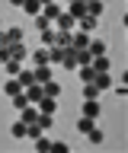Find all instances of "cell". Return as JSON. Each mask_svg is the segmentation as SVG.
<instances>
[{
    "instance_id": "5",
    "label": "cell",
    "mask_w": 128,
    "mask_h": 153,
    "mask_svg": "<svg viewBox=\"0 0 128 153\" xmlns=\"http://www.w3.org/2000/svg\"><path fill=\"white\" fill-rule=\"evenodd\" d=\"M32 76H35V83H48L51 80V64H35Z\"/></svg>"
},
{
    "instance_id": "9",
    "label": "cell",
    "mask_w": 128,
    "mask_h": 153,
    "mask_svg": "<svg viewBox=\"0 0 128 153\" xmlns=\"http://www.w3.org/2000/svg\"><path fill=\"white\" fill-rule=\"evenodd\" d=\"M83 115L87 118H99V99H83Z\"/></svg>"
},
{
    "instance_id": "31",
    "label": "cell",
    "mask_w": 128,
    "mask_h": 153,
    "mask_svg": "<svg viewBox=\"0 0 128 153\" xmlns=\"http://www.w3.org/2000/svg\"><path fill=\"white\" fill-rule=\"evenodd\" d=\"M10 61V51H7V45H0V64H7Z\"/></svg>"
},
{
    "instance_id": "29",
    "label": "cell",
    "mask_w": 128,
    "mask_h": 153,
    "mask_svg": "<svg viewBox=\"0 0 128 153\" xmlns=\"http://www.w3.org/2000/svg\"><path fill=\"white\" fill-rule=\"evenodd\" d=\"M51 150H55V153H67V143H64V140H51Z\"/></svg>"
},
{
    "instance_id": "17",
    "label": "cell",
    "mask_w": 128,
    "mask_h": 153,
    "mask_svg": "<svg viewBox=\"0 0 128 153\" xmlns=\"http://www.w3.org/2000/svg\"><path fill=\"white\" fill-rule=\"evenodd\" d=\"M103 10H106L103 0H87V13H90V16H103Z\"/></svg>"
},
{
    "instance_id": "13",
    "label": "cell",
    "mask_w": 128,
    "mask_h": 153,
    "mask_svg": "<svg viewBox=\"0 0 128 153\" xmlns=\"http://www.w3.org/2000/svg\"><path fill=\"white\" fill-rule=\"evenodd\" d=\"M19 10H26V16H39V13H42V3H39V0H22Z\"/></svg>"
},
{
    "instance_id": "15",
    "label": "cell",
    "mask_w": 128,
    "mask_h": 153,
    "mask_svg": "<svg viewBox=\"0 0 128 153\" xmlns=\"http://www.w3.org/2000/svg\"><path fill=\"white\" fill-rule=\"evenodd\" d=\"M16 80H19V86H22V89H26V86H32V83H35V76H32V70H26V67H22L19 74H16Z\"/></svg>"
},
{
    "instance_id": "27",
    "label": "cell",
    "mask_w": 128,
    "mask_h": 153,
    "mask_svg": "<svg viewBox=\"0 0 128 153\" xmlns=\"http://www.w3.org/2000/svg\"><path fill=\"white\" fill-rule=\"evenodd\" d=\"M35 150H42V153H45V150H51V140L45 137V134H42V137H35Z\"/></svg>"
},
{
    "instance_id": "32",
    "label": "cell",
    "mask_w": 128,
    "mask_h": 153,
    "mask_svg": "<svg viewBox=\"0 0 128 153\" xmlns=\"http://www.w3.org/2000/svg\"><path fill=\"white\" fill-rule=\"evenodd\" d=\"M115 93H118V96H125V93H128V83H125V80H122V83H115Z\"/></svg>"
},
{
    "instance_id": "24",
    "label": "cell",
    "mask_w": 128,
    "mask_h": 153,
    "mask_svg": "<svg viewBox=\"0 0 128 153\" xmlns=\"http://www.w3.org/2000/svg\"><path fill=\"white\" fill-rule=\"evenodd\" d=\"M32 64H48V48H42V51H32Z\"/></svg>"
},
{
    "instance_id": "2",
    "label": "cell",
    "mask_w": 128,
    "mask_h": 153,
    "mask_svg": "<svg viewBox=\"0 0 128 153\" xmlns=\"http://www.w3.org/2000/svg\"><path fill=\"white\" fill-rule=\"evenodd\" d=\"M87 51H90L93 57H96V54H106V51H109L106 38H90V42H87Z\"/></svg>"
},
{
    "instance_id": "22",
    "label": "cell",
    "mask_w": 128,
    "mask_h": 153,
    "mask_svg": "<svg viewBox=\"0 0 128 153\" xmlns=\"http://www.w3.org/2000/svg\"><path fill=\"white\" fill-rule=\"evenodd\" d=\"M99 96H103V93L93 86V80H90V83H83V99H99Z\"/></svg>"
},
{
    "instance_id": "36",
    "label": "cell",
    "mask_w": 128,
    "mask_h": 153,
    "mask_svg": "<svg viewBox=\"0 0 128 153\" xmlns=\"http://www.w3.org/2000/svg\"><path fill=\"white\" fill-rule=\"evenodd\" d=\"M67 3H70V0H67Z\"/></svg>"
},
{
    "instance_id": "20",
    "label": "cell",
    "mask_w": 128,
    "mask_h": 153,
    "mask_svg": "<svg viewBox=\"0 0 128 153\" xmlns=\"http://www.w3.org/2000/svg\"><path fill=\"white\" fill-rule=\"evenodd\" d=\"M19 89H22V86H19V80H16V76H13V80H7V83H3V93H7V96H16V93H19Z\"/></svg>"
},
{
    "instance_id": "28",
    "label": "cell",
    "mask_w": 128,
    "mask_h": 153,
    "mask_svg": "<svg viewBox=\"0 0 128 153\" xmlns=\"http://www.w3.org/2000/svg\"><path fill=\"white\" fill-rule=\"evenodd\" d=\"M87 137H90V143H103V128H93Z\"/></svg>"
},
{
    "instance_id": "16",
    "label": "cell",
    "mask_w": 128,
    "mask_h": 153,
    "mask_svg": "<svg viewBox=\"0 0 128 153\" xmlns=\"http://www.w3.org/2000/svg\"><path fill=\"white\" fill-rule=\"evenodd\" d=\"M42 89H45V96H51V99H58V96H61V83H55V80L42 83Z\"/></svg>"
},
{
    "instance_id": "11",
    "label": "cell",
    "mask_w": 128,
    "mask_h": 153,
    "mask_svg": "<svg viewBox=\"0 0 128 153\" xmlns=\"http://www.w3.org/2000/svg\"><path fill=\"white\" fill-rule=\"evenodd\" d=\"M64 51H67V48L51 45V48H48V64H61V61H64Z\"/></svg>"
},
{
    "instance_id": "7",
    "label": "cell",
    "mask_w": 128,
    "mask_h": 153,
    "mask_svg": "<svg viewBox=\"0 0 128 153\" xmlns=\"http://www.w3.org/2000/svg\"><path fill=\"white\" fill-rule=\"evenodd\" d=\"M35 118H39V108H35V102H29L26 105V108H19V121H35Z\"/></svg>"
},
{
    "instance_id": "33",
    "label": "cell",
    "mask_w": 128,
    "mask_h": 153,
    "mask_svg": "<svg viewBox=\"0 0 128 153\" xmlns=\"http://www.w3.org/2000/svg\"><path fill=\"white\" fill-rule=\"evenodd\" d=\"M10 3H13V7H22V0H10Z\"/></svg>"
},
{
    "instance_id": "26",
    "label": "cell",
    "mask_w": 128,
    "mask_h": 153,
    "mask_svg": "<svg viewBox=\"0 0 128 153\" xmlns=\"http://www.w3.org/2000/svg\"><path fill=\"white\" fill-rule=\"evenodd\" d=\"M7 38H10V42H22V29H19V26L7 29ZM10 42H7V45H10Z\"/></svg>"
},
{
    "instance_id": "14",
    "label": "cell",
    "mask_w": 128,
    "mask_h": 153,
    "mask_svg": "<svg viewBox=\"0 0 128 153\" xmlns=\"http://www.w3.org/2000/svg\"><path fill=\"white\" fill-rule=\"evenodd\" d=\"M93 128H96V118H87V115H83V118L77 121V131H80V134H90Z\"/></svg>"
},
{
    "instance_id": "34",
    "label": "cell",
    "mask_w": 128,
    "mask_h": 153,
    "mask_svg": "<svg viewBox=\"0 0 128 153\" xmlns=\"http://www.w3.org/2000/svg\"><path fill=\"white\" fill-rule=\"evenodd\" d=\"M39 3H51V0H39Z\"/></svg>"
},
{
    "instance_id": "23",
    "label": "cell",
    "mask_w": 128,
    "mask_h": 153,
    "mask_svg": "<svg viewBox=\"0 0 128 153\" xmlns=\"http://www.w3.org/2000/svg\"><path fill=\"white\" fill-rule=\"evenodd\" d=\"M10 99H13V108H26V105H29V99H26V93H22V89H19L16 96H10Z\"/></svg>"
},
{
    "instance_id": "18",
    "label": "cell",
    "mask_w": 128,
    "mask_h": 153,
    "mask_svg": "<svg viewBox=\"0 0 128 153\" xmlns=\"http://www.w3.org/2000/svg\"><path fill=\"white\" fill-rule=\"evenodd\" d=\"M77 74H80V83H90V80L96 76V70H93L90 64H83V67H77Z\"/></svg>"
},
{
    "instance_id": "21",
    "label": "cell",
    "mask_w": 128,
    "mask_h": 153,
    "mask_svg": "<svg viewBox=\"0 0 128 153\" xmlns=\"http://www.w3.org/2000/svg\"><path fill=\"white\" fill-rule=\"evenodd\" d=\"M3 67H7V74H10V76H16V74L22 70V61H16V57H10V61H7Z\"/></svg>"
},
{
    "instance_id": "4",
    "label": "cell",
    "mask_w": 128,
    "mask_h": 153,
    "mask_svg": "<svg viewBox=\"0 0 128 153\" xmlns=\"http://www.w3.org/2000/svg\"><path fill=\"white\" fill-rule=\"evenodd\" d=\"M7 51H10V57H16V61H26V54H29V51H26V42H10Z\"/></svg>"
},
{
    "instance_id": "30",
    "label": "cell",
    "mask_w": 128,
    "mask_h": 153,
    "mask_svg": "<svg viewBox=\"0 0 128 153\" xmlns=\"http://www.w3.org/2000/svg\"><path fill=\"white\" fill-rule=\"evenodd\" d=\"M35 26H39V29H48L51 22H48V19H45V16H42V13H39V16H35Z\"/></svg>"
},
{
    "instance_id": "10",
    "label": "cell",
    "mask_w": 128,
    "mask_h": 153,
    "mask_svg": "<svg viewBox=\"0 0 128 153\" xmlns=\"http://www.w3.org/2000/svg\"><path fill=\"white\" fill-rule=\"evenodd\" d=\"M58 13H61V7L55 3V0H51V3H42V16L48 19V22H55V16H58Z\"/></svg>"
},
{
    "instance_id": "19",
    "label": "cell",
    "mask_w": 128,
    "mask_h": 153,
    "mask_svg": "<svg viewBox=\"0 0 128 153\" xmlns=\"http://www.w3.org/2000/svg\"><path fill=\"white\" fill-rule=\"evenodd\" d=\"M39 35H42V45H45V48H51V45H55V29H39Z\"/></svg>"
},
{
    "instance_id": "6",
    "label": "cell",
    "mask_w": 128,
    "mask_h": 153,
    "mask_svg": "<svg viewBox=\"0 0 128 153\" xmlns=\"http://www.w3.org/2000/svg\"><path fill=\"white\" fill-rule=\"evenodd\" d=\"M96 22H99V16H90V13H87V16L77 19V29H80V32H93V29H96Z\"/></svg>"
},
{
    "instance_id": "1",
    "label": "cell",
    "mask_w": 128,
    "mask_h": 153,
    "mask_svg": "<svg viewBox=\"0 0 128 153\" xmlns=\"http://www.w3.org/2000/svg\"><path fill=\"white\" fill-rule=\"evenodd\" d=\"M55 29H58V32H74V29H77V19L61 10L58 16H55Z\"/></svg>"
},
{
    "instance_id": "8",
    "label": "cell",
    "mask_w": 128,
    "mask_h": 153,
    "mask_svg": "<svg viewBox=\"0 0 128 153\" xmlns=\"http://www.w3.org/2000/svg\"><path fill=\"white\" fill-rule=\"evenodd\" d=\"M93 86H96L99 93H103V89H109V86H112V76H109V70H103V74L93 76Z\"/></svg>"
},
{
    "instance_id": "3",
    "label": "cell",
    "mask_w": 128,
    "mask_h": 153,
    "mask_svg": "<svg viewBox=\"0 0 128 153\" xmlns=\"http://www.w3.org/2000/svg\"><path fill=\"white\" fill-rule=\"evenodd\" d=\"M35 108H39V112H45V115H55V112H58V102H55L51 96H42L39 102H35Z\"/></svg>"
},
{
    "instance_id": "12",
    "label": "cell",
    "mask_w": 128,
    "mask_h": 153,
    "mask_svg": "<svg viewBox=\"0 0 128 153\" xmlns=\"http://www.w3.org/2000/svg\"><path fill=\"white\" fill-rule=\"evenodd\" d=\"M74 19H80V16H87V3L83 0H70V10H67Z\"/></svg>"
},
{
    "instance_id": "35",
    "label": "cell",
    "mask_w": 128,
    "mask_h": 153,
    "mask_svg": "<svg viewBox=\"0 0 128 153\" xmlns=\"http://www.w3.org/2000/svg\"><path fill=\"white\" fill-rule=\"evenodd\" d=\"M83 3H87V0H83Z\"/></svg>"
},
{
    "instance_id": "25",
    "label": "cell",
    "mask_w": 128,
    "mask_h": 153,
    "mask_svg": "<svg viewBox=\"0 0 128 153\" xmlns=\"http://www.w3.org/2000/svg\"><path fill=\"white\" fill-rule=\"evenodd\" d=\"M13 137H16V140H22V137H26V121H16V124H13Z\"/></svg>"
}]
</instances>
